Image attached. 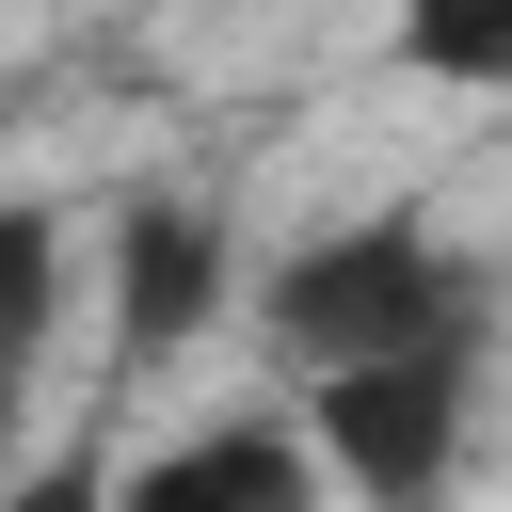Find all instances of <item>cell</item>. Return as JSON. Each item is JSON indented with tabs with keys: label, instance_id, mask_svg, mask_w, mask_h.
<instances>
[{
	"label": "cell",
	"instance_id": "6da1fadb",
	"mask_svg": "<svg viewBox=\"0 0 512 512\" xmlns=\"http://www.w3.org/2000/svg\"><path fill=\"white\" fill-rule=\"evenodd\" d=\"M256 336L304 384L416 368V352H496V256H464L432 208H352L256 272Z\"/></svg>",
	"mask_w": 512,
	"mask_h": 512
},
{
	"label": "cell",
	"instance_id": "7a4b0ae2",
	"mask_svg": "<svg viewBox=\"0 0 512 512\" xmlns=\"http://www.w3.org/2000/svg\"><path fill=\"white\" fill-rule=\"evenodd\" d=\"M480 368L496 352H416V368L304 384V448H320L336 512H448L464 464H480Z\"/></svg>",
	"mask_w": 512,
	"mask_h": 512
},
{
	"label": "cell",
	"instance_id": "3957f363",
	"mask_svg": "<svg viewBox=\"0 0 512 512\" xmlns=\"http://www.w3.org/2000/svg\"><path fill=\"white\" fill-rule=\"evenodd\" d=\"M112 368H176L224 304H240V224H224V192H192V176H144L128 208H112Z\"/></svg>",
	"mask_w": 512,
	"mask_h": 512
},
{
	"label": "cell",
	"instance_id": "277c9868",
	"mask_svg": "<svg viewBox=\"0 0 512 512\" xmlns=\"http://www.w3.org/2000/svg\"><path fill=\"white\" fill-rule=\"evenodd\" d=\"M112 512H336V480L304 448V400H224V416L160 432L112 480Z\"/></svg>",
	"mask_w": 512,
	"mask_h": 512
},
{
	"label": "cell",
	"instance_id": "5b68a950",
	"mask_svg": "<svg viewBox=\"0 0 512 512\" xmlns=\"http://www.w3.org/2000/svg\"><path fill=\"white\" fill-rule=\"evenodd\" d=\"M64 304H80V224L48 192H0V368H48Z\"/></svg>",
	"mask_w": 512,
	"mask_h": 512
},
{
	"label": "cell",
	"instance_id": "8992f818",
	"mask_svg": "<svg viewBox=\"0 0 512 512\" xmlns=\"http://www.w3.org/2000/svg\"><path fill=\"white\" fill-rule=\"evenodd\" d=\"M384 48H400V80L512 112V0H384Z\"/></svg>",
	"mask_w": 512,
	"mask_h": 512
},
{
	"label": "cell",
	"instance_id": "52a82bcc",
	"mask_svg": "<svg viewBox=\"0 0 512 512\" xmlns=\"http://www.w3.org/2000/svg\"><path fill=\"white\" fill-rule=\"evenodd\" d=\"M0 512H112V448H96V432H64V448H32V464L0 480Z\"/></svg>",
	"mask_w": 512,
	"mask_h": 512
},
{
	"label": "cell",
	"instance_id": "ba28073f",
	"mask_svg": "<svg viewBox=\"0 0 512 512\" xmlns=\"http://www.w3.org/2000/svg\"><path fill=\"white\" fill-rule=\"evenodd\" d=\"M32 464V368H0V480Z\"/></svg>",
	"mask_w": 512,
	"mask_h": 512
}]
</instances>
